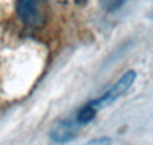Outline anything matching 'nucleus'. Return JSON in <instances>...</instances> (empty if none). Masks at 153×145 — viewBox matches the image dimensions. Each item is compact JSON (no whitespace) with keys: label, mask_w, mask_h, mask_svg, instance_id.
Wrapping results in <instances>:
<instances>
[{"label":"nucleus","mask_w":153,"mask_h":145,"mask_svg":"<svg viewBox=\"0 0 153 145\" xmlns=\"http://www.w3.org/2000/svg\"><path fill=\"white\" fill-rule=\"evenodd\" d=\"M135 78H136V73H135L133 70L124 73V75L121 76V80H120L117 84L112 86V87L106 92V93L101 95L98 99H94L91 104L94 105L97 110L106 107V105H109V104H112L113 101H117L120 96H123L126 92L132 87V84L135 83Z\"/></svg>","instance_id":"obj_1"},{"label":"nucleus","mask_w":153,"mask_h":145,"mask_svg":"<svg viewBox=\"0 0 153 145\" xmlns=\"http://www.w3.org/2000/svg\"><path fill=\"white\" fill-rule=\"evenodd\" d=\"M43 3L45 0H19V16L23 23L37 24L43 18Z\"/></svg>","instance_id":"obj_2"},{"label":"nucleus","mask_w":153,"mask_h":145,"mask_svg":"<svg viewBox=\"0 0 153 145\" xmlns=\"http://www.w3.org/2000/svg\"><path fill=\"white\" fill-rule=\"evenodd\" d=\"M95 115H97V109L94 107L91 102H89V104H86L84 107L80 110L78 116H76V121H78L81 125H84L87 122H91L94 118H95Z\"/></svg>","instance_id":"obj_4"},{"label":"nucleus","mask_w":153,"mask_h":145,"mask_svg":"<svg viewBox=\"0 0 153 145\" xmlns=\"http://www.w3.org/2000/svg\"><path fill=\"white\" fill-rule=\"evenodd\" d=\"M103 142H109V139H97V141H92V144H103Z\"/></svg>","instance_id":"obj_6"},{"label":"nucleus","mask_w":153,"mask_h":145,"mask_svg":"<svg viewBox=\"0 0 153 145\" xmlns=\"http://www.w3.org/2000/svg\"><path fill=\"white\" fill-rule=\"evenodd\" d=\"M72 2H75V3H84L86 0H72Z\"/></svg>","instance_id":"obj_7"},{"label":"nucleus","mask_w":153,"mask_h":145,"mask_svg":"<svg viewBox=\"0 0 153 145\" xmlns=\"http://www.w3.org/2000/svg\"><path fill=\"white\" fill-rule=\"evenodd\" d=\"M81 124L75 119H66V121H61L60 124H57L52 131H51V139L54 142H66L69 139H72L76 131H78V127Z\"/></svg>","instance_id":"obj_3"},{"label":"nucleus","mask_w":153,"mask_h":145,"mask_svg":"<svg viewBox=\"0 0 153 145\" xmlns=\"http://www.w3.org/2000/svg\"><path fill=\"white\" fill-rule=\"evenodd\" d=\"M124 2L126 0H101V3H103L106 11H117L118 8H121L124 5Z\"/></svg>","instance_id":"obj_5"}]
</instances>
